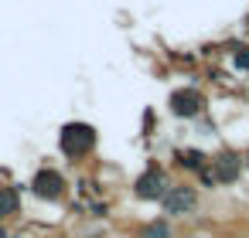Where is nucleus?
<instances>
[{"mask_svg": "<svg viewBox=\"0 0 249 238\" xmlns=\"http://www.w3.org/2000/svg\"><path fill=\"white\" fill-rule=\"evenodd\" d=\"M96 126L92 123H79V119H72V123H65L62 129H58V150H62V157H69V160H82V157H89L92 150H96Z\"/></svg>", "mask_w": 249, "mask_h": 238, "instance_id": "1", "label": "nucleus"}, {"mask_svg": "<svg viewBox=\"0 0 249 238\" xmlns=\"http://www.w3.org/2000/svg\"><path fill=\"white\" fill-rule=\"evenodd\" d=\"M167 106H171V112H174L178 119H198V116L205 112L208 99H205V92H198L195 85H181V89L171 92Z\"/></svg>", "mask_w": 249, "mask_h": 238, "instance_id": "2", "label": "nucleus"}, {"mask_svg": "<svg viewBox=\"0 0 249 238\" xmlns=\"http://www.w3.org/2000/svg\"><path fill=\"white\" fill-rule=\"evenodd\" d=\"M167 187H171V177L164 174L160 163H147V170H143V174L137 177V184H133V190H137L140 201H160Z\"/></svg>", "mask_w": 249, "mask_h": 238, "instance_id": "3", "label": "nucleus"}, {"mask_svg": "<svg viewBox=\"0 0 249 238\" xmlns=\"http://www.w3.org/2000/svg\"><path fill=\"white\" fill-rule=\"evenodd\" d=\"M65 177H62V170H55V167H41L35 177H31V190L38 194V197H45V201H62L65 197Z\"/></svg>", "mask_w": 249, "mask_h": 238, "instance_id": "4", "label": "nucleus"}, {"mask_svg": "<svg viewBox=\"0 0 249 238\" xmlns=\"http://www.w3.org/2000/svg\"><path fill=\"white\" fill-rule=\"evenodd\" d=\"M160 204H164V214H188L195 204H198V190L191 187V184H171L167 190H164V197H160Z\"/></svg>", "mask_w": 249, "mask_h": 238, "instance_id": "5", "label": "nucleus"}, {"mask_svg": "<svg viewBox=\"0 0 249 238\" xmlns=\"http://www.w3.org/2000/svg\"><path fill=\"white\" fill-rule=\"evenodd\" d=\"M242 157L239 153H232V150H222L215 160H212V174H215V180L218 184H235L239 180V174H242Z\"/></svg>", "mask_w": 249, "mask_h": 238, "instance_id": "6", "label": "nucleus"}, {"mask_svg": "<svg viewBox=\"0 0 249 238\" xmlns=\"http://www.w3.org/2000/svg\"><path fill=\"white\" fill-rule=\"evenodd\" d=\"M18 207H21V197H18V190L0 184V221H4V218H11V214H18Z\"/></svg>", "mask_w": 249, "mask_h": 238, "instance_id": "7", "label": "nucleus"}, {"mask_svg": "<svg viewBox=\"0 0 249 238\" xmlns=\"http://www.w3.org/2000/svg\"><path fill=\"white\" fill-rule=\"evenodd\" d=\"M140 238H171V221H164V218H157V221H150V224H143V231H140Z\"/></svg>", "mask_w": 249, "mask_h": 238, "instance_id": "8", "label": "nucleus"}, {"mask_svg": "<svg viewBox=\"0 0 249 238\" xmlns=\"http://www.w3.org/2000/svg\"><path fill=\"white\" fill-rule=\"evenodd\" d=\"M178 160H181L184 170H201V167H205V153H201V150H181Z\"/></svg>", "mask_w": 249, "mask_h": 238, "instance_id": "9", "label": "nucleus"}, {"mask_svg": "<svg viewBox=\"0 0 249 238\" xmlns=\"http://www.w3.org/2000/svg\"><path fill=\"white\" fill-rule=\"evenodd\" d=\"M235 65H239L242 72H249V48H242V51H235Z\"/></svg>", "mask_w": 249, "mask_h": 238, "instance_id": "10", "label": "nucleus"}, {"mask_svg": "<svg viewBox=\"0 0 249 238\" xmlns=\"http://www.w3.org/2000/svg\"><path fill=\"white\" fill-rule=\"evenodd\" d=\"M242 163H246V167H249V150H246V157H242Z\"/></svg>", "mask_w": 249, "mask_h": 238, "instance_id": "11", "label": "nucleus"}]
</instances>
